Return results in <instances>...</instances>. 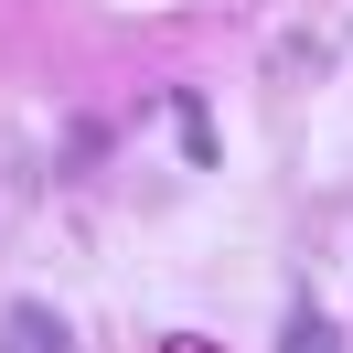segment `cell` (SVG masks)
Masks as SVG:
<instances>
[{"label": "cell", "mask_w": 353, "mask_h": 353, "mask_svg": "<svg viewBox=\"0 0 353 353\" xmlns=\"http://www.w3.org/2000/svg\"><path fill=\"white\" fill-rule=\"evenodd\" d=\"M172 353H193V343H172Z\"/></svg>", "instance_id": "3"}, {"label": "cell", "mask_w": 353, "mask_h": 353, "mask_svg": "<svg viewBox=\"0 0 353 353\" xmlns=\"http://www.w3.org/2000/svg\"><path fill=\"white\" fill-rule=\"evenodd\" d=\"M279 353H343V332H332L321 310H289V321H279Z\"/></svg>", "instance_id": "2"}, {"label": "cell", "mask_w": 353, "mask_h": 353, "mask_svg": "<svg viewBox=\"0 0 353 353\" xmlns=\"http://www.w3.org/2000/svg\"><path fill=\"white\" fill-rule=\"evenodd\" d=\"M0 353H75L65 343V310H43V300H22L11 321H0Z\"/></svg>", "instance_id": "1"}]
</instances>
